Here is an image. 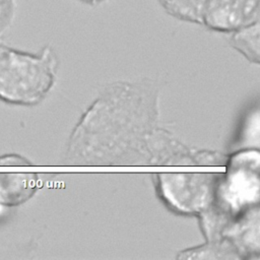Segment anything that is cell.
Here are the masks:
<instances>
[{
	"mask_svg": "<svg viewBox=\"0 0 260 260\" xmlns=\"http://www.w3.org/2000/svg\"><path fill=\"white\" fill-rule=\"evenodd\" d=\"M158 89L153 83H112L73 128L65 161L89 166L162 164L175 136L158 126Z\"/></svg>",
	"mask_w": 260,
	"mask_h": 260,
	"instance_id": "6da1fadb",
	"label": "cell"
},
{
	"mask_svg": "<svg viewBox=\"0 0 260 260\" xmlns=\"http://www.w3.org/2000/svg\"><path fill=\"white\" fill-rule=\"evenodd\" d=\"M58 65L50 46L29 53L0 42V99L21 106L39 104L53 87Z\"/></svg>",
	"mask_w": 260,
	"mask_h": 260,
	"instance_id": "7a4b0ae2",
	"label": "cell"
},
{
	"mask_svg": "<svg viewBox=\"0 0 260 260\" xmlns=\"http://www.w3.org/2000/svg\"><path fill=\"white\" fill-rule=\"evenodd\" d=\"M224 167L225 172L219 174L212 204L229 216L237 217L259 205V148L231 151Z\"/></svg>",
	"mask_w": 260,
	"mask_h": 260,
	"instance_id": "3957f363",
	"label": "cell"
},
{
	"mask_svg": "<svg viewBox=\"0 0 260 260\" xmlns=\"http://www.w3.org/2000/svg\"><path fill=\"white\" fill-rule=\"evenodd\" d=\"M220 173H159L155 192L172 212L197 216L213 201Z\"/></svg>",
	"mask_w": 260,
	"mask_h": 260,
	"instance_id": "277c9868",
	"label": "cell"
},
{
	"mask_svg": "<svg viewBox=\"0 0 260 260\" xmlns=\"http://www.w3.org/2000/svg\"><path fill=\"white\" fill-rule=\"evenodd\" d=\"M260 20V0H208L202 25L209 30L231 34Z\"/></svg>",
	"mask_w": 260,
	"mask_h": 260,
	"instance_id": "5b68a950",
	"label": "cell"
},
{
	"mask_svg": "<svg viewBox=\"0 0 260 260\" xmlns=\"http://www.w3.org/2000/svg\"><path fill=\"white\" fill-rule=\"evenodd\" d=\"M220 240L229 242L241 260L260 257V208L255 206L232 218L223 229Z\"/></svg>",
	"mask_w": 260,
	"mask_h": 260,
	"instance_id": "8992f818",
	"label": "cell"
},
{
	"mask_svg": "<svg viewBox=\"0 0 260 260\" xmlns=\"http://www.w3.org/2000/svg\"><path fill=\"white\" fill-rule=\"evenodd\" d=\"M38 176L32 173H0V204L9 207L27 201L37 191Z\"/></svg>",
	"mask_w": 260,
	"mask_h": 260,
	"instance_id": "52a82bcc",
	"label": "cell"
},
{
	"mask_svg": "<svg viewBox=\"0 0 260 260\" xmlns=\"http://www.w3.org/2000/svg\"><path fill=\"white\" fill-rule=\"evenodd\" d=\"M230 46L254 64L260 62V20L230 34Z\"/></svg>",
	"mask_w": 260,
	"mask_h": 260,
	"instance_id": "ba28073f",
	"label": "cell"
},
{
	"mask_svg": "<svg viewBox=\"0 0 260 260\" xmlns=\"http://www.w3.org/2000/svg\"><path fill=\"white\" fill-rule=\"evenodd\" d=\"M177 259L206 260H241L235 248L225 240L205 241L204 244L180 251Z\"/></svg>",
	"mask_w": 260,
	"mask_h": 260,
	"instance_id": "9c48e42d",
	"label": "cell"
},
{
	"mask_svg": "<svg viewBox=\"0 0 260 260\" xmlns=\"http://www.w3.org/2000/svg\"><path fill=\"white\" fill-rule=\"evenodd\" d=\"M260 144V111L256 103L244 115L238 133L231 146V151L245 148H259Z\"/></svg>",
	"mask_w": 260,
	"mask_h": 260,
	"instance_id": "30bf717a",
	"label": "cell"
},
{
	"mask_svg": "<svg viewBox=\"0 0 260 260\" xmlns=\"http://www.w3.org/2000/svg\"><path fill=\"white\" fill-rule=\"evenodd\" d=\"M208 0H157L161 8L181 21L202 25L203 12Z\"/></svg>",
	"mask_w": 260,
	"mask_h": 260,
	"instance_id": "8fae6325",
	"label": "cell"
},
{
	"mask_svg": "<svg viewBox=\"0 0 260 260\" xmlns=\"http://www.w3.org/2000/svg\"><path fill=\"white\" fill-rule=\"evenodd\" d=\"M15 8V0H0V32L11 24Z\"/></svg>",
	"mask_w": 260,
	"mask_h": 260,
	"instance_id": "7c38bea8",
	"label": "cell"
},
{
	"mask_svg": "<svg viewBox=\"0 0 260 260\" xmlns=\"http://www.w3.org/2000/svg\"><path fill=\"white\" fill-rule=\"evenodd\" d=\"M27 165L29 161L25 159L22 156H19L17 154H8L5 156L0 157V165Z\"/></svg>",
	"mask_w": 260,
	"mask_h": 260,
	"instance_id": "4fadbf2b",
	"label": "cell"
},
{
	"mask_svg": "<svg viewBox=\"0 0 260 260\" xmlns=\"http://www.w3.org/2000/svg\"><path fill=\"white\" fill-rule=\"evenodd\" d=\"M80 3H83V4H86V5H90V6H95V5H99L103 2H105L106 0H76Z\"/></svg>",
	"mask_w": 260,
	"mask_h": 260,
	"instance_id": "5bb4252c",
	"label": "cell"
},
{
	"mask_svg": "<svg viewBox=\"0 0 260 260\" xmlns=\"http://www.w3.org/2000/svg\"><path fill=\"white\" fill-rule=\"evenodd\" d=\"M7 210H8V207H6V206L0 204V218H2V217L6 214Z\"/></svg>",
	"mask_w": 260,
	"mask_h": 260,
	"instance_id": "9a60e30c",
	"label": "cell"
}]
</instances>
